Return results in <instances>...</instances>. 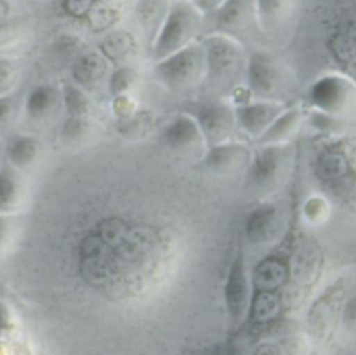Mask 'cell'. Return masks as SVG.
I'll use <instances>...</instances> for the list:
<instances>
[{"mask_svg": "<svg viewBox=\"0 0 356 355\" xmlns=\"http://www.w3.org/2000/svg\"><path fill=\"white\" fill-rule=\"evenodd\" d=\"M206 53V79L214 89H236L243 79L248 56L242 43L225 33L210 32L199 38Z\"/></svg>", "mask_w": 356, "mask_h": 355, "instance_id": "1", "label": "cell"}, {"mask_svg": "<svg viewBox=\"0 0 356 355\" xmlns=\"http://www.w3.org/2000/svg\"><path fill=\"white\" fill-rule=\"evenodd\" d=\"M206 70L204 47L196 39L175 53L154 61L153 77L167 90L184 93L204 84Z\"/></svg>", "mask_w": 356, "mask_h": 355, "instance_id": "2", "label": "cell"}, {"mask_svg": "<svg viewBox=\"0 0 356 355\" xmlns=\"http://www.w3.org/2000/svg\"><path fill=\"white\" fill-rule=\"evenodd\" d=\"M203 18L204 15L191 1H172L163 24L150 42L153 60L159 61L199 39L196 36L200 32Z\"/></svg>", "mask_w": 356, "mask_h": 355, "instance_id": "3", "label": "cell"}, {"mask_svg": "<svg viewBox=\"0 0 356 355\" xmlns=\"http://www.w3.org/2000/svg\"><path fill=\"white\" fill-rule=\"evenodd\" d=\"M292 160L293 148L291 143L259 146L245 168L248 185L259 194H271L286 180Z\"/></svg>", "mask_w": 356, "mask_h": 355, "instance_id": "4", "label": "cell"}, {"mask_svg": "<svg viewBox=\"0 0 356 355\" xmlns=\"http://www.w3.org/2000/svg\"><path fill=\"white\" fill-rule=\"evenodd\" d=\"M314 110L341 120L356 118V82L342 74H325L317 78L307 93Z\"/></svg>", "mask_w": 356, "mask_h": 355, "instance_id": "5", "label": "cell"}, {"mask_svg": "<svg viewBox=\"0 0 356 355\" xmlns=\"http://www.w3.org/2000/svg\"><path fill=\"white\" fill-rule=\"evenodd\" d=\"M243 81L252 99H275L282 92L286 77L281 61L267 50H253L248 54Z\"/></svg>", "mask_w": 356, "mask_h": 355, "instance_id": "6", "label": "cell"}, {"mask_svg": "<svg viewBox=\"0 0 356 355\" xmlns=\"http://www.w3.org/2000/svg\"><path fill=\"white\" fill-rule=\"evenodd\" d=\"M203 135L206 148L231 141L236 128L235 106L228 99L217 96L197 104L191 113Z\"/></svg>", "mask_w": 356, "mask_h": 355, "instance_id": "7", "label": "cell"}, {"mask_svg": "<svg viewBox=\"0 0 356 355\" xmlns=\"http://www.w3.org/2000/svg\"><path fill=\"white\" fill-rule=\"evenodd\" d=\"M250 157L252 150L246 143L228 141L220 145L206 148L195 167L206 173L227 175L236 173L241 168H246Z\"/></svg>", "mask_w": 356, "mask_h": 355, "instance_id": "8", "label": "cell"}, {"mask_svg": "<svg viewBox=\"0 0 356 355\" xmlns=\"http://www.w3.org/2000/svg\"><path fill=\"white\" fill-rule=\"evenodd\" d=\"M285 107L282 100L248 99L235 106L236 127L256 141Z\"/></svg>", "mask_w": 356, "mask_h": 355, "instance_id": "9", "label": "cell"}, {"mask_svg": "<svg viewBox=\"0 0 356 355\" xmlns=\"http://www.w3.org/2000/svg\"><path fill=\"white\" fill-rule=\"evenodd\" d=\"M210 17L214 22V32L229 35L238 40L239 35H246L253 25H257L254 0H225Z\"/></svg>", "mask_w": 356, "mask_h": 355, "instance_id": "10", "label": "cell"}, {"mask_svg": "<svg viewBox=\"0 0 356 355\" xmlns=\"http://www.w3.org/2000/svg\"><path fill=\"white\" fill-rule=\"evenodd\" d=\"M161 138L171 150L178 153L206 150L203 135L191 113H179L171 118L164 125Z\"/></svg>", "mask_w": 356, "mask_h": 355, "instance_id": "11", "label": "cell"}, {"mask_svg": "<svg viewBox=\"0 0 356 355\" xmlns=\"http://www.w3.org/2000/svg\"><path fill=\"white\" fill-rule=\"evenodd\" d=\"M250 284L246 273L245 258L239 253L229 266L224 285V299L229 316L234 320H242L249 308Z\"/></svg>", "mask_w": 356, "mask_h": 355, "instance_id": "12", "label": "cell"}, {"mask_svg": "<svg viewBox=\"0 0 356 355\" xmlns=\"http://www.w3.org/2000/svg\"><path fill=\"white\" fill-rule=\"evenodd\" d=\"M306 118V113L300 106L285 107L275 120L267 127V129L256 139L257 145H277L289 143V139L296 135L302 123Z\"/></svg>", "mask_w": 356, "mask_h": 355, "instance_id": "13", "label": "cell"}, {"mask_svg": "<svg viewBox=\"0 0 356 355\" xmlns=\"http://www.w3.org/2000/svg\"><path fill=\"white\" fill-rule=\"evenodd\" d=\"M281 227V217L278 209L273 203H264L254 207L246 220L248 238L254 244L270 241L278 234Z\"/></svg>", "mask_w": 356, "mask_h": 355, "instance_id": "14", "label": "cell"}, {"mask_svg": "<svg viewBox=\"0 0 356 355\" xmlns=\"http://www.w3.org/2000/svg\"><path fill=\"white\" fill-rule=\"evenodd\" d=\"M108 61L100 52H85L76 56L71 67V75L78 86L90 89L106 75Z\"/></svg>", "mask_w": 356, "mask_h": 355, "instance_id": "15", "label": "cell"}, {"mask_svg": "<svg viewBox=\"0 0 356 355\" xmlns=\"http://www.w3.org/2000/svg\"><path fill=\"white\" fill-rule=\"evenodd\" d=\"M295 0H254L257 26L266 33H273L288 22Z\"/></svg>", "mask_w": 356, "mask_h": 355, "instance_id": "16", "label": "cell"}, {"mask_svg": "<svg viewBox=\"0 0 356 355\" xmlns=\"http://www.w3.org/2000/svg\"><path fill=\"white\" fill-rule=\"evenodd\" d=\"M24 198V182L19 170L14 166L3 164L0 167V214L15 212Z\"/></svg>", "mask_w": 356, "mask_h": 355, "instance_id": "17", "label": "cell"}, {"mask_svg": "<svg viewBox=\"0 0 356 355\" xmlns=\"http://www.w3.org/2000/svg\"><path fill=\"white\" fill-rule=\"evenodd\" d=\"M172 1L170 0H138L135 7L136 21L146 35L150 36V42L163 24Z\"/></svg>", "mask_w": 356, "mask_h": 355, "instance_id": "18", "label": "cell"}, {"mask_svg": "<svg viewBox=\"0 0 356 355\" xmlns=\"http://www.w3.org/2000/svg\"><path fill=\"white\" fill-rule=\"evenodd\" d=\"M6 155L8 163L15 168L28 167L39 155V142L31 135L13 136L6 146Z\"/></svg>", "mask_w": 356, "mask_h": 355, "instance_id": "19", "label": "cell"}, {"mask_svg": "<svg viewBox=\"0 0 356 355\" xmlns=\"http://www.w3.org/2000/svg\"><path fill=\"white\" fill-rule=\"evenodd\" d=\"M135 49V40L127 31H113L99 43V52L107 61L121 63L127 60Z\"/></svg>", "mask_w": 356, "mask_h": 355, "instance_id": "20", "label": "cell"}, {"mask_svg": "<svg viewBox=\"0 0 356 355\" xmlns=\"http://www.w3.org/2000/svg\"><path fill=\"white\" fill-rule=\"evenodd\" d=\"M58 102V92L51 85H39L33 88L25 103L28 114L33 118H42L49 114Z\"/></svg>", "mask_w": 356, "mask_h": 355, "instance_id": "21", "label": "cell"}, {"mask_svg": "<svg viewBox=\"0 0 356 355\" xmlns=\"http://www.w3.org/2000/svg\"><path fill=\"white\" fill-rule=\"evenodd\" d=\"M61 99L68 117L88 118L90 113V100L81 86L75 84H65L63 86Z\"/></svg>", "mask_w": 356, "mask_h": 355, "instance_id": "22", "label": "cell"}, {"mask_svg": "<svg viewBox=\"0 0 356 355\" xmlns=\"http://www.w3.org/2000/svg\"><path fill=\"white\" fill-rule=\"evenodd\" d=\"M152 123H153L152 114L145 110H140V111H134L128 117L120 118L117 129L121 135L134 138V136L143 135L150 128Z\"/></svg>", "mask_w": 356, "mask_h": 355, "instance_id": "23", "label": "cell"}, {"mask_svg": "<svg viewBox=\"0 0 356 355\" xmlns=\"http://www.w3.org/2000/svg\"><path fill=\"white\" fill-rule=\"evenodd\" d=\"M135 84V72L132 68H129L128 65H120L117 67L108 81V86H110V92L114 96H121V95H127L131 88Z\"/></svg>", "mask_w": 356, "mask_h": 355, "instance_id": "24", "label": "cell"}, {"mask_svg": "<svg viewBox=\"0 0 356 355\" xmlns=\"http://www.w3.org/2000/svg\"><path fill=\"white\" fill-rule=\"evenodd\" d=\"M309 123H310V125H313L318 131L334 134V132L341 131L346 121L313 109L312 114L309 116Z\"/></svg>", "mask_w": 356, "mask_h": 355, "instance_id": "25", "label": "cell"}, {"mask_svg": "<svg viewBox=\"0 0 356 355\" xmlns=\"http://www.w3.org/2000/svg\"><path fill=\"white\" fill-rule=\"evenodd\" d=\"M86 17L95 29H104L110 25L111 21H114L115 13L107 3L96 1Z\"/></svg>", "mask_w": 356, "mask_h": 355, "instance_id": "26", "label": "cell"}, {"mask_svg": "<svg viewBox=\"0 0 356 355\" xmlns=\"http://www.w3.org/2000/svg\"><path fill=\"white\" fill-rule=\"evenodd\" d=\"M89 131L88 118L68 117L61 128V135L65 141H78L85 136Z\"/></svg>", "mask_w": 356, "mask_h": 355, "instance_id": "27", "label": "cell"}, {"mask_svg": "<svg viewBox=\"0 0 356 355\" xmlns=\"http://www.w3.org/2000/svg\"><path fill=\"white\" fill-rule=\"evenodd\" d=\"M17 78L15 67L11 61L0 58V96H6Z\"/></svg>", "mask_w": 356, "mask_h": 355, "instance_id": "28", "label": "cell"}, {"mask_svg": "<svg viewBox=\"0 0 356 355\" xmlns=\"http://www.w3.org/2000/svg\"><path fill=\"white\" fill-rule=\"evenodd\" d=\"M341 320L348 331H356V292L346 299L342 308Z\"/></svg>", "mask_w": 356, "mask_h": 355, "instance_id": "29", "label": "cell"}, {"mask_svg": "<svg viewBox=\"0 0 356 355\" xmlns=\"http://www.w3.org/2000/svg\"><path fill=\"white\" fill-rule=\"evenodd\" d=\"M96 0H64L63 7L65 13L72 17H86Z\"/></svg>", "mask_w": 356, "mask_h": 355, "instance_id": "30", "label": "cell"}, {"mask_svg": "<svg viewBox=\"0 0 356 355\" xmlns=\"http://www.w3.org/2000/svg\"><path fill=\"white\" fill-rule=\"evenodd\" d=\"M79 39L74 38V36H70V35H65V36H61L57 43H56V49L60 54L65 56V54H72L75 53L78 49H79Z\"/></svg>", "mask_w": 356, "mask_h": 355, "instance_id": "31", "label": "cell"}, {"mask_svg": "<svg viewBox=\"0 0 356 355\" xmlns=\"http://www.w3.org/2000/svg\"><path fill=\"white\" fill-rule=\"evenodd\" d=\"M225 0H191V3L206 17L216 13Z\"/></svg>", "mask_w": 356, "mask_h": 355, "instance_id": "32", "label": "cell"}, {"mask_svg": "<svg viewBox=\"0 0 356 355\" xmlns=\"http://www.w3.org/2000/svg\"><path fill=\"white\" fill-rule=\"evenodd\" d=\"M114 111L120 116V118L128 117L129 114H132L134 110V104L129 102L127 95H121V96H115V102H114Z\"/></svg>", "mask_w": 356, "mask_h": 355, "instance_id": "33", "label": "cell"}, {"mask_svg": "<svg viewBox=\"0 0 356 355\" xmlns=\"http://www.w3.org/2000/svg\"><path fill=\"white\" fill-rule=\"evenodd\" d=\"M7 214H0V252L6 248L11 237V224Z\"/></svg>", "mask_w": 356, "mask_h": 355, "instance_id": "34", "label": "cell"}, {"mask_svg": "<svg viewBox=\"0 0 356 355\" xmlns=\"http://www.w3.org/2000/svg\"><path fill=\"white\" fill-rule=\"evenodd\" d=\"M13 110H14L13 99L8 95L0 96V127L10 120Z\"/></svg>", "mask_w": 356, "mask_h": 355, "instance_id": "35", "label": "cell"}, {"mask_svg": "<svg viewBox=\"0 0 356 355\" xmlns=\"http://www.w3.org/2000/svg\"><path fill=\"white\" fill-rule=\"evenodd\" d=\"M11 313L7 306L0 303V337L11 330Z\"/></svg>", "mask_w": 356, "mask_h": 355, "instance_id": "36", "label": "cell"}, {"mask_svg": "<svg viewBox=\"0 0 356 355\" xmlns=\"http://www.w3.org/2000/svg\"><path fill=\"white\" fill-rule=\"evenodd\" d=\"M8 11H10L8 3L6 0H0V24L4 22V19L8 15Z\"/></svg>", "mask_w": 356, "mask_h": 355, "instance_id": "37", "label": "cell"}, {"mask_svg": "<svg viewBox=\"0 0 356 355\" xmlns=\"http://www.w3.org/2000/svg\"><path fill=\"white\" fill-rule=\"evenodd\" d=\"M225 355H245V354H243V349L241 347H238V344L232 342L227 347Z\"/></svg>", "mask_w": 356, "mask_h": 355, "instance_id": "38", "label": "cell"}, {"mask_svg": "<svg viewBox=\"0 0 356 355\" xmlns=\"http://www.w3.org/2000/svg\"><path fill=\"white\" fill-rule=\"evenodd\" d=\"M6 33V29H4V25L3 24H0V38L3 36Z\"/></svg>", "mask_w": 356, "mask_h": 355, "instance_id": "39", "label": "cell"}, {"mask_svg": "<svg viewBox=\"0 0 356 355\" xmlns=\"http://www.w3.org/2000/svg\"><path fill=\"white\" fill-rule=\"evenodd\" d=\"M184 1H191V0H184Z\"/></svg>", "mask_w": 356, "mask_h": 355, "instance_id": "40", "label": "cell"}]
</instances>
